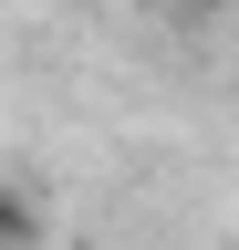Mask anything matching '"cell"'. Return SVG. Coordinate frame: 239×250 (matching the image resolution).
<instances>
[{
    "instance_id": "6da1fadb",
    "label": "cell",
    "mask_w": 239,
    "mask_h": 250,
    "mask_svg": "<svg viewBox=\"0 0 239 250\" xmlns=\"http://www.w3.org/2000/svg\"><path fill=\"white\" fill-rule=\"evenodd\" d=\"M52 240V219H42V198L21 177H0V250H42Z\"/></svg>"
},
{
    "instance_id": "7a4b0ae2",
    "label": "cell",
    "mask_w": 239,
    "mask_h": 250,
    "mask_svg": "<svg viewBox=\"0 0 239 250\" xmlns=\"http://www.w3.org/2000/svg\"><path fill=\"white\" fill-rule=\"evenodd\" d=\"M156 11H198V0H156Z\"/></svg>"
}]
</instances>
